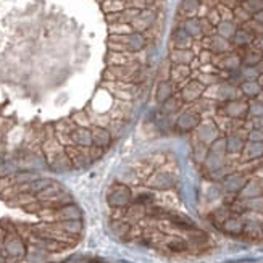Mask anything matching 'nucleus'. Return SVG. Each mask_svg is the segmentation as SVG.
I'll return each mask as SVG.
<instances>
[{"label": "nucleus", "mask_w": 263, "mask_h": 263, "mask_svg": "<svg viewBox=\"0 0 263 263\" xmlns=\"http://www.w3.org/2000/svg\"><path fill=\"white\" fill-rule=\"evenodd\" d=\"M149 39L141 32H131V34L123 36H110L109 39V48L112 52H129V54H139L147 47Z\"/></svg>", "instance_id": "1"}, {"label": "nucleus", "mask_w": 263, "mask_h": 263, "mask_svg": "<svg viewBox=\"0 0 263 263\" xmlns=\"http://www.w3.org/2000/svg\"><path fill=\"white\" fill-rule=\"evenodd\" d=\"M175 167V162H167L162 168H157L152 171V175L145 179V184L149 189L153 191H171L178 184V176L175 171H171L170 168Z\"/></svg>", "instance_id": "2"}, {"label": "nucleus", "mask_w": 263, "mask_h": 263, "mask_svg": "<svg viewBox=\"0 0 263 263\" xmlns=\"http://www.w3.org/2000/svg\"><path fill=\"white\" fill-rule=\"evenodd\" d=\"M141 63L125 65V67H107L103 71V81H125V83L139 84V73H141Z\"/></svg>", "instance_id": "3"}, {"label": "nucleus", "mask_w": 263, "mask_h": 263, "mask_svg": "<svg viewBox=\"0 0 263 263\" xmlns=\"http://www.w3.org/2000/svg\"><path fill=\"white\" fill-rule=\"evenodd\" d=\"M134 195L131 187L125 183H115L110 186L109 192H107V203L110 205L113 210H125L128 205L133 202Z\"/></svg>", "instance_id": "4"}, {"label": "nucleus", "mask_w": 263, "mask_h": 263, "mask_svg": "<svg viewBox=\"0 0 263 263\" xmlns=\"http://www.w3.org/2000/svg\"><path fill=\"white\" fill-rule=\"evenodd\" d=\"M26 252H28V245L24 242L23 237L18 234L16 229H12L8 231L5 236V241H4V253L7 258H13V260H23L26 257Z\"/></svg>", "instance_id": "5"}, {"label": "nucleus", "mask_w": 263, "mask_h": 263, "mask_svg": "<svg viewBox=\"0 0 263 263\" xmlns=\"http://www.w3.org/2000/svg\"><path fill=\"white\" fill-rule=\"evenodd\" d=\"M155 23H157V10H153V8H144L129 24L134 32L145 34L147 31H150L155 26Z\"/></svg>", "instance_id": "6"}, {"label": "nucleus", "mask_w": 263, "mask_h": 263, "mask_svg": "<svg viewBox=\"0 0 263 263\" xmlns=\"http://www.w3.org/2000/svg\"><path fill=\"white\" fill-rule=\"evenodd\" d=\"M65 153L70 157V160L73 163V170H84L89 165H92L89 149H84V147H78L75 144H71V145L65 147Z\"/></svg>", "instance_id": "7"}, {"label": "nucleus", "mask_w": 263, "mask_h": 263, "mask_svg": "<svg viewBox=\"0 0 263 263\" xmlns=\"http://www.w3.org/2000/svg\"><path fill=\"white\" fill-rule=\"evenodd\" d=\"M75 129H76V125L70 118H63V120L57 121L54 125V133H55L57 141H59L63 147L73 144L71 134H73V131Z\"/></svg>", "instance_id": "8"}, {"label": "nucleus", "mask_w": 263, "mask_h": 263, "mask_svg": "<svg viewBox=\"0 0 263 263\" xmlns=\"http://www.w3.org/2000/svg\"><path fill=\"white\" fill-rule=\"evenodd\" d=\"M107 67H125V65H133L139 63L137 54H129V52H109L105 57Z\"/></svg>", "instance_id": "9"}, {"label": "nucleus", "mask_w": 263, "mask_h": 263, "mask_svg": "<svg viewBox=\"0 0 263 263\" xmlns=\"http://www.w3.org/2000/svg\"><path fill=\"white\" fill-rule=\"evenodd\" d=\"M163 245L165 249L171 253H187V252H192V247L186 237H181V236H170L163 241Z\"/></svg>", "instance_id": "10"}, {"label": "nucleus", "mask_w": 263, "mask_h": 263, "mask_svg": "<svg viewBox=\"0 0 263 263\" xmlns=\"http://www.w3.org/2000/svg\"><path fill=\"white\" fill-rule=\"evenodd\" d=\"M90 133H92V144L98 149H109L113 142V136L107 128H98V126H90Z\"/></svg>", "instance_id": "11"}, {"label": "nucleus", "mask_w": 263, "mask_h": 263, "mask_svg": "<svg viewBox=\"0 0 263 263\" xmlns=\"http://www.w3.org/2000/svg\"><path fill=\"white\" fill-rule=\"evenodd\" d=\"M112 233L120 237L121 241H129L131 239V231H133V225L129 223L126 218H113L110 223Z\"/></svg>", "instance_id": "12"}, {"label": "nucleus", "mask_w": 263, "mask_h": 263, "mask_svg": "<svg viewBox=\"0 0 263 263\" xmlns=\"http://www.w3.org/2000/svg\"><path fill=\"white\" fill-rule=\"evenodd\" d=\"M57 221H67V220H83V210H81L76 203H67L63 207L57 208L55 213Z\"/></svg>", "instance_id": "13"}, {"label": "nucleus", "mask_w": 263, "mask_h": 263, "mask_svg": "<svg viewBox=\"0 0 263 263\" xmlns=\"http://www.w3.org/2000/svg\"><path fill=\"white\" fill-rule=\"evenodd\" d=\"M63 150H65V147L59 141H57L55 136L45 139V141L40 144V152H42V155H44V159H45L47 163L50 162L54 157H57L59 153H62Z\"/></svg>", "instance_id": "14"}, {"label": "nucleus", "mask_w": 263, "mask_h": 263, "mask_svg": "<svg viewBox=\"0 0 263 263\" xmlns=\"http://www.w3.org/2000/svg\"><path fill=\"white\" fill-rule=\"evenodd\" d=\"M57 225L65 234H68L73 239H76L84 231V223L83 220H67V221H57Z\"/></svg>", "instance_id": "15"}, {"label": "nucleus", "mask_w": 263, "mask_h": 263, "mask_svg": "<svg viewBox=\"0 0 263 263\" xmlns=\"http://www.w3.org/2000/svg\"><path fill=\"white\" fill-rule=\"evenodd\" d=\"M242 229H244V223L239 217H229L225 223L220 226V231H223L225 234L233 236V237H241Z\"/></svg>", "instance_id": "16"}, {"label": "nucleus", "mask_w": 263, "mask_h": 263, "mask_svg": "<svg viewBox=\"0 0 263 263\" xmlns=\"http://www.w3.org/2000/svg\"><path fill=\"white\" fill-rule=\"evenodd\" d=\"M65 191H67V189H65L62 184L55 183V181H54V183H52L50 186L45 187L42 192H39V194L36 195V199H37L39 202H55Z\"/></svg>", "instance_id": "17"}, {"label": "nucleus", "mask_w": 263, "mask_h": 263, "mask_svg": "<svg viewBox=\"0 0 263 263\" xmlns=\"http://www.w3.org/2000/svg\"><path fill=\"white\" fill-rule=\"evenodd\" d=\"M73 139V144L78 145V147H84V149H89L92 147V133H90V128H78L73 131L71 134Z\"/></svg>", "instance_id": "18"}, {"label": "nucleus", "mask_w": 263, "mask_h": 263, "mask_svg": "<svg viewBox=\"0 0 263 263\" xmlns=\"http://www.w3.org/2000/svg\"><path fill=\"white\" fill-rule=\"evenodd\" d=\"M48 167H50V170L55 171V173H67V171L73 170V163L63 150L62 153H59L57 157H54L50 162H48Z\"/></svg>", "instance_id": "19"}, {"label": "nucleus", "mask_w": 263, "mask_h": 263, "mask_svg": "<svg viewBox=\"0 0 263 263\" xmlns=\"http://www.w3.org/2000/svg\"><path fill=\"white\" fill-rule=\"evenodd\" d=\"M194 54L191 48H171L168 62L171 65H191Z\"/></svg>", "instance_id": "20"}, {"label": "nucleus", "mask_w": 263, "mask_h": 263, "mask_svg": "<svg viewBox=\"0 0 263 263\" xmlns=\"http://www.w3.org/2000/svg\"><path fill=\"white\" fill-rule=\"evenodd\" d=\"M125 218L129 221L131 225L136 223V221H142L145 220V205L137 203V202H131L128 207L125 208Z\"/></svg>", "instance_id": "21"}, {"label": "nucleus", "mask_w": 263, "mask_h": 263, "mask_svg": "<svg viewBox=\"0 0 263 263\" xmlns=\"http://www.w3.org/2000/svg\"><path fill=\"white\" fill-rule=\"evenodd\" d=\"M192 42H194V39L189 36L181 26L173 31V36H171V44H173V48H191Z\"/></svg>", "instance_id": "22"}, {"label": "nucleus", "mask_w": 263, "mask_h": 263, "mask_svg": "<svg viewBox=\"0 0 263 263\" xmlns=\"http://www.w3.org/2000/svg\"><path fill=\"white\" fill-rule=\"evenodd\" d=\"M131 109H133V102H120L117 100L115 107L110 110V118L112 120H121V121H126L129 113H131Z\"/></svg>", "instance_id": "23"}, {"label": "nucleus", "mask_w": 263, "mask_h": 263, "mask_svg": "<svg viewBox=\"0 0 263 263\" xmlns=\"http://www.w3.org/2000/svg\"><path fill=\"white\" fill-rule=\"evenodd\" d=\"M175 94V84L171 81H160L157 89H155V98H157L159 103H163Z\"/></svg>", "instance_id": "24"}, {"label": "nucleus", "mask_w": 263, "mask_h": 263, "mask_svg": "<svg viewBox=\"0 0 263 263\" xmlns=\"http://www.w3.org/2000/svg\"><path fill=\"white\" fill-rule=\"evenodd\" d=\"M260 171H263V159L255 163H245V165L237 167L233 173H239L241 176H244V179H247L250 176H255Z\"/></svg>", "instance_id": "25"}, {"label": "nucleus", "mask_w": 263, "mask_h": 263, "mask_svg": "<svg viewBox=\"0 0 263 263\" xmlns=\"http://www.w3.org/2000/svg\"><path fill=\"white\" fill-rule=\"evenodd\" d=\"M103 89L109 90V94L113 95L115 100H120V102H133L136 94L134 92H129V90H123V89H117V87H112L110 84H107L103 81Z\"/></svg>", "instance_id": "26"}, {"label": "nucleus", "mask_w": 263, "mask_h": 263, "mask_svg": "<svg viewBox=\"0 0 263 263\" xmlns=\"http://www.w3.org/2000/svg\"><path fill=\"white\" fill-rule=\"evenodd\" d=\"M126 2L125 0H105L102 2V12L105 15H112V13H120L123 10H126Z\"/></svg>", "instance_id": "27"}, {"label": "nucleus", "mask_w": 263, "mask_h": 263, "mask_svg": "<svg viewBox=\"0 0 263 263\" xmlns=\"http://www.w3.org/2000/svg\"><path fill=\"white\" fill-rule=\"evenodd\" d=\"M89 118H90V125L98 126V128H107L112 121L109 113H98L94 110H89Z\"/></svg>", "instance_id": "28"}, {"label": "nucleus", "mask_w": 263, "mask_h": 263, "mask_svg": "<svg viewBox=\"0 0 263 263\" xmlns=\"http://www.w3.org/2000/svg\"><path fill=\"white\" fill-rule=\"evenodd\" d=\"M47 257H48V252L37 247V245H31L24 258H26L28 261H31V263H40V261H44Z\"/></svg>", "instance_id": "29"}, {"label": "nucleus", "mask_w": 263, "mask_h": 263, "mask_svg": "<svg viewBox=\"0 0 263 263\" xmlns=\"http://www.w3.org/2000/svg\"><path fill=\"white\" fill-rule=\"evenodd\" d=\"M34 200H37L36 199V195H32V194H29V192H18L16 194L13 199H10L8 202H10V205H15V207H21V208H24V207H28L29 203H32Z\"/></svg>", "instance_id": "30"}, {"label": "nucleus", "mask_w": 263, "mask_h": 263, "mask_svg": "<svg viewBox=\"0 0 263 263\" xmlns=\"http://www.w3.org/2000/svg\"><path fill=\"white\" fill-rule=\"evenodd\" d=\"M70 120L75 123L78 128H90V118H89V112L81 110V112H75L70 117Z\"/></svg>", "instance_id": "31"}, {"label": "nucleus", "mask_w": 263, "mask_h": 263, "mask_svg": "<svg viewBox=\"0 0 263 263\" xmlns=\"http://www.w3.org/2000/svg\"><path fill=\"white\" fill-rule=\"evenodd\" d=\"M37 173H34V171H29V170H23V171H18V173L13 175V179H15V184H28L31 183V181L37 179Z\"/></svg>", "instance_id": "32"}, {"label": "nucleus", "mask_w": 263, "mask_h": 263, "mask_svg": "<svg viewBox=\"0 0 263 263\" xmlns=\"http://www.w3.org/2000/svg\"><path fill=\"white\" fill-rule=\"evenodd\" d=\"M109 31H110V36H123V34H131V32H134L133 28H131V24H126V23L110 24Z\"/></svg>", "instance_id": "33"}, {"label": "nucleus", "mask_w": 263, "mask_h": 263, "mask_svg": "<svg viewBox=\"0 0 263 263\" xmlns=\"http://www.w3.org/2000/svg\"><path fill=\"white\" fill-rule=\"evenodd\" d=\"M125 126H126V121H121V120H112L110 121V125L107 126V129L110 131V134L115 137H118L123 131H125Z\"/></svg>", "instance_id": "34"}, {"label": "nucleus", "mask_w": 263, "mask_h": 263, "mask_svg": "<svg viewBox=\"0 0 263 263\" xmlns=\"http://www.w3.org/2000/svg\"><path fill=\"white\" fill-rule=\"evenodd\" d=\"M133 200L137 202V203H142V205H145V207H147V205H150V203L155 202V195L152 192H149V191H144V192H139Z\"/></svg>", "instance_id": "35"}, {"label": "nucleus", "mask_w": 263, "mask_h": 263, "mask_svg": "<svg viewBox=\"0 0 263 263\" xmlns=\"http://www.w3.org/2000/svg\"><path fill=\"white\" fill-rule=\"evenodd\" d=\"M15 186V179H13V175L10 176H0V194L4 191H7L8 187Z\"/></svg>", "instance_id": "36"}, {"label": "nucleus", "mask_w": 263, "mask_h": 263, "mask_svg": "<svg viewBox=\"0 0 263 263\" xmlns=\"http://www.w3.org/2000/svg\"><path fill=\"white\" fill-rule=\"evenodd\" d=\"M89 155H90V160H92V163H94V162L100 160L103 157L105 150L103 149H98V147H95V145H92V147H89Z\"/></svg>", "instance_id": "37"}, {"label": "nucleus", "mask_w": 263, "mask_h": 263, "mask_svg": "<svg viewBox=\"0 0 263 263\" xmlns=\"http://www.w3.org/2000/svg\"><path fill=\"white\" fill-rule=\"evenodd\" d=\"M8 261V258L4 255V253H0V263H7Z\"/></svg>", "instance_id": "38"}, {"label": "nucleus", "mask_w": 263, "mask_h": 263, "mask_svg": "<svg viewBox=\"0 0 263 263\" xmlns=\"http://www.w3.org/2000/svg\"><path fill=\"white\" fill-rule=\"evenodd\" d=\"M102 2H105V0H100V4H102Z\"/></svg>", "instance_id": "39"}]
</instances>
